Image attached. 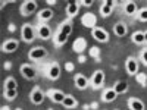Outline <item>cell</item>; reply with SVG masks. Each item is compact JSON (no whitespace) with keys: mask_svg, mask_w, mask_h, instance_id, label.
Instances as JSON below:
<instances>
[{"mask_svg":"<svg viewBox=\"0 0 147 110\" xmlns=\"http://www.w3.org/2000/svg\"><path fill=\"white\" fill-rule=\"evenodd\" d=\"M60 31H62L63 34H66V35H69L72 32V25H71L69 22H66V23H63V25H62V30H60Z\"/></svg>","mask_w":147,"mask_h":110,"instance_id":"obj_26","label":"cell"},{"mask_svg":"<svg viewBox=\"0 0 147 110\" xmlns=\"http://www.w3.org/2000/svg\"><path fill=\"white\" fill-rule=\"evenodd\" d=\"M59 75H60V68H59V65H56V63L52 65L50 69H49V78H50V79H57Z\"/></svg>","mask_w":147,"mask_h":110,"instance_id":"obj_10","label":"cell"},{"mask_svg":"<svg viewBox=\"0 0 147 110\" xmlns=\"http://www.w3.org/2000/svg\"><path fill=\"white\" fill-rule=\"evenodd\" d=\"M31 100H32L34 104H41L43 100H44V94H43V91H41L40 88H35V90L32 91V94H31Z\"/></svg>","mask_w":147,"mask_h":110,"instance_id":"obj_8","label":"cell"},{"mask_svg":"<svg viewBox=\"0 0 147 110\" xmlns=\"http://www.w3.org/2000/svg\"><path fill=\"white\" fill-rule=\"evenodd\" d=\"M129 107H131V110H144V104L138 99H131L129 100Z\"/></svg>","mask_w":147,"mask_h":110,"instance_id":"obj_15","label":"cell"},{"mask_svg":"<svg viewBox=\"0 0 147 110\" xmlns=\"http://www.w3.org/2000/svg\"><path fill=\"white\" fill-rule=\"evenodd\" d=\"M66 40H68V35H66V34H63L62 31H59V34H57V37H56V43H57V46L65 44V43H66Z\"/></svg>","mask_w":147,"mask_h":110,"instance_id":"obj_24","label":"cell"},{"mask_svg":"<svg viewBox=\"0 0 147 110\" xmlns=\"http://www.w3.org/2000/svg\"><path fill=\"white\" fill-rule=\"evenodd\" d=\"M75 85H77L80 90H84V88H87L88 81H87V78L82 76V75H77L75 76Z\"/></svg>","mask_w":147,"mask_h":110,"instance_id":"obj_11","label":"cell"},{"mask_svg":"<svg viewBox=\"0 0 147 110\" xmlns=\"http://www.w3.org/2000/svg\"><path fill=\"white\" fill-rule=\"evenodd\" d=\"M138 19H140V21H143V22H146V21H147V9L140 10V13H138Z\"/></svg>","mask_w":147,"mask_h":110,"instance_id":"obj_28","label":"cell"},{"mask_svg":"<svg viewBox=\"0 0 147 110\" xmlns=\"http://www.w3.org/2000/svg\"><path fill=\"white\" fill-rule=\"evenodd\" d=\"M38 35L41 37L43 40H47L49 37H50V28H49L47 25H41L38 28Z\"/></svg>","mask_w":147,"mask_h":110,"instance_id":"obj_18","label":"cell"},{"mask_svg":"<svg viewBox=\"0 0 147 110\" xmlns=\"http://www.w3.org/2000/svg\"><path fill=\"white\" fill-rule=\"evenodd\" d=\"M46 56H47V52L44 50V48H41V47L32 48V50L30 52V59H32V60H38V59H43Z\"/></svg>","mask_w":147,"mask_h":110,"instance_id":"obj_4","label":"cell"},{"mask_svg":"<svg viewBox=\"0 0 147 110\" xmlns=\"http://www.w3.org/2000/svg\"><path fill=\"white\" fill-rule=\"evenodd\" d=\"M110 12H112V7H109V6H106V5H103V6L100 7V13H102L103 16H109Z\"/></svg>","mask_w":147,"mask_h":110,"instance_id":"obj_27","label":"cell"},{"mask_svg":"<svg viewBox=\"0 0 147 110\" xmlns=\"http://www.w3.org/2000/svg\"><path fill=\"white\" fill-rule=\"evenodd\" d=\"M22 40L27 41V43H31L34 40V30L31 28V25H24L22 27Z\"/></svg>","mask_w":147,"mask_h":110,"instance_id":"obj_1","label":"cell"},{"mask_svg":"<svg viewBox=\"0 0 147 110\" xmlns=\"http://www.w3.org/2000/svg\"><path fill=\"white\" fill-rule=\"evenodd\" d=\"M5 53H13L18 48V41L16 40H6V43L2 46Z\"/></svg>","mask_w":147,"mask_h":110,"instance_id":"obj_5","label":"cell"},{"mask_svg":"<svg viewBox=\"0 0 147 110\" xmlns=\"http://www.w3.org/2000/svg\"><path fill=\"white\" fill-rule=\"evenodd\" d=\"M144 38H146V41H147V32H144Z\"/></svg>","mask_w":147,"mask_h":110,"instance_id":"obj_31","label":"cell"},{"mask_svg":"<svg viewBox=\"0 0 147 110\" xmlns=\"http://www.w3.org/2000/svg\"><path fill=\"white\" fill-rule=\"evenodd\" d=\"M132 41L134 43H137V44H141L146 41L144 38V32H136V34H132Z\"/></svg>","mask_w":147,"mask_h":110,"instance_id":"obj_22","label":"cell"},{"mask_svg":"<svg viewBox=\"0 0 147 110\" xmlns=\"http://www.w3.org/2000/svg\"><path fill=\"white\" fill-rule=\"evenodd\" d=\"M35 9H37V3L34 2V0H28V2H25L22 5V13L30 15V13H32Z\"/></svg>","mask_w":147,"mask_h":110,"instance_id":"obj_9","label":"cell"},{"mask_svg":"<svg viewBox=\"0 0 147 110\" xmlns=\"http://www.w3.org/2000/svg\"><path fill=\"white\" fill-rule=\"evenodd\" d=\"M40 19H43V21H49L52 16H53V12L50 10V9H44V10H41L40 12Z\"/></svg>","mask_w":147,"mask_h":110,"instance_id":"obj_21","label":"cell"},{"mask_svg":"<svg viewBox=\"0 0 147 110\" xmlns=\"http://www.w3.org/2000/svg\"><path fill=\"white\" fill-rule=\"evenodd\" d=\"M50 94V97H52V100L55 101V103H63V100H65V94L63 93H60V91H50L49 93Z\"/></svg>","mask_w":147,"mask_h":110,"instance_id":"obj_12","label":"cell"},{"mask_svg":"<svg viewBox=\"0 0 147 110\" xmlns=\"http://www.w3.org/2000/svg\"><path fill=\"white\" fill-rule=\"evenodd\" d=\"M115 99H116V91H115L113 88L105 91V94H103V100H105V101L109 103V101H113Z\"/></svg>","mask_w":147,"mask_h":110,"instance_id":"obj_16","label":"cell"},{"mask_svg":"<svg viewBox=\"0 0 147 110\" xmlns=\"http://www.w3.org/2000/svg\"><path fill=\"white\" fill-rule=\"evenodd\" d=\"M62 104H63L66 109H74V107H77V104H78V103H77V100L74 99L72 95H66Z\"/></svg>","mask_w":147,"mask_h":110,"instance_id":"obj_14","label":"cell"},{"mask_svg":"<svg viewBox=\"0 0 147 110\" xmlns=\"http://www.w3.org/2000/svg\"><path fill=\"white\" fill-rule=\"evenodd\" d=\"M115 34L118 35V37H124L125 34H127V27H125V23H116L115 25Z\"/></svg>","mask_w":147,"mask_h":110,"instance_id":"obj_19","label":"cell"},{"mask_svg":"<svg viewBox=\"0 0 147 110\" xmlns=\"http://www.w3.org/2000/svg\"><path fill=\"white\" fill-rule=\"evenodd\" d=\"M103 81H105V73H103L102 70H97V72L94 73V75H93L91 85H93L94 88H99V87H102Z\"/></svg>","mask_w":147,"mask_h":110,"instance_id":"obj_3","label":"cell"},{"mask_svg":"<svg viewBox=\"0 0 147 110\" xmlns=\"http://www.w3.org/2000/svg\"><path fill=\"white\" fill-rule=\"evenodd\" d=\"M136 12H137V5L134 2H128L125 5V13L127 15H136Z\"/></svg>","mask_w":147,"mask_h":110,"instance_id":"obj_20","label":"cell"},{"mask_svg":"<svg viewBox=\"0 0 147 110\" xmlns=\"http://www.w3.org/2000/svg\"><path fill=\"white\" fill-rule=\"evenodd\" d=\"M141 57H143V62H144V63L147 65V50H144V52H143Z\"/></svg>","mask_w":147,"mask_h":110,"instance_id":"obj_30","label":"cell"},{"mask_svg":"<svg viewBox=\"0 0 147 110\" xmlns=\"http://www.w3.org/2000/svg\"><path fill=\"white\" fill-rule=\"evenodd\" d=\"M78 9H80V6H78L77 2H71V3L68 5V7H66V13H68L69 16H75V15L78 13Z\"/></svg>","mask_w":147,"mask_h":110,"instance_id":"obj_13","label":"cell"},{"mask_svg":"<svg viewBox=\"0 0 147 110\" xmlns=\"http://www.w3.org/2000/svg\"><path fill=\"white\" fill-rule=\"evenodd\" d=\"M5 90H16V81L13 78H7L5 82Z\"/></svg>","mask_w":147,"mask_h":110,"instance_id":"obj_23","label":"cell"},{"mask_svg":"<svg viewBox=\"0 0 147 110\" xmlns=\"http://www.w3.org/2000/svg\"><path fill=\"white\" fill-rule=\"evenodd\" d=\"M93 37L97 41H100V43H106L107 38H109L107 32L105 30H102V28H93Z\"/></svg>","mask_w":147,"mask_h":110,"instance_id":"obj_2","label":"cell"},{"mask_svg":"<svg viewBox=\"0 0 147 110\" xmlns=\"http://www.w3.org/2000/svg\"><path fill=\"white\" fill-rule=\"evenodd\" d=\"M21 73L24 76H25L27 79H34L35 78V70L30 66V65H22L21 66Z\"/></svg>","mask_w":147,"mask_h":110,"instance_id":"obj_7","label":"cell"},{"mask_svg":"<svg viewBox=\"0 0 147 110\" xmlns=\"http://www.w3.org/2000/svg\"><path fill=\"white\" fill-rule=\"evenodd\" d=\"M113 90L116 91V94H122V93H125L128 90V84L125 81H121V82H118L113 87Z\"/></svg>","mask_w":147,"mask_h":110,"instance_id":"obj_17","label":"cell"},{"mask_svg":"<svg viewBox=\"0 0 147 110\" xmlns=\"http://www.w3.org/2000/svg\"><path fill=\"white\" fill-rule=\"evenodd\" d=\"M103 5H106V6H109V7H113L115 2H112V0H106V2H105Z\"/></svg>","mask_w":147,"mask_h":110,"instance_id":"obj_29","label":"cell"},{"mask_svg":"<svg viewBox=\"0 0 147 110\" xmlns=\"http://www.w3.org/2000/svg\"><path fill=\"white\" fill-rule=\"evenodd\" d=\"M16 94H18L16 90H5V97H6L7 100H13L15 97H16Z\"/></svg>","mask_w":147,"mask_h":110,"instance_id":"obj_25","label":"cell"},{"mask_svg":"<svg viewBox=\"0 0 147 110\" xmlns=\"http://www.w3.org/2000/svg\"><path fill=\"white\" fill-rule=\"evenodd\" d=\"M137 70H138L137 60H136V59H132V57H129V59L127 60V72L129 73V75H136Z\"/></svg>","mask_w":147,"mask_h":110,"instance_id":"obj_6","label":"cell"}]
</instances>
